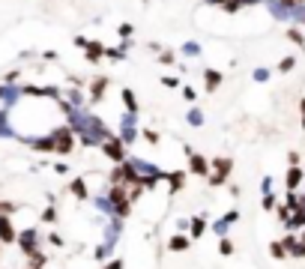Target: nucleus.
Wrapping results in <instances>:
<instances>
[{
  "instance_id": "obj_16",
  "label": "nucleus",
  "mask_w": 305,
  "mask_h": 269,
  "mask_svg": "<svg viewBox=\"0 0 305 269\" xmlns=\"http://www.w3.org/2000/svg\"><path fill=\"white\" fill-rule=\"evenodd\" d=\"M230 224H233V222H230V219H227V215H225V219H219V222H215V224H212V233H219V237H225V233L230 230Z\"/></svg>"
},
{
  "instance_id": "obj_21",
  "label": "nucleus",
  "mask_w": 305,
  "mask_h": 269,
  "mask_svg": "<svg viewBox=\"0 0 305 269\" xmlns=\"http://www.w3.org/2000/svg\"><path fill=\"white\" fill-rule=\"evenodd\" d=\"M42 222H48V224L57 222V209H54V204H48V206L42 209Z\"/></svg>"
},
{
  "instance_id": "obj_22",
  "label": "nucleus",
  "mask_w": 305,
  "mask_h": 269,
  "mask_svg": "<svg viewBox=\"0 0 305 269\" xmlns=\"http://www.w3.org/2000/svg\"><path fill=\"white\" fill-rule=\"evenodd\" d=\"M93 254H96V260H105V257H111V245H108V242H102V245L93 251Z\"/></svg>"
},
{
  "instance_id": "obj_10",
  "label": "nucleus",
  "mask_w": 305,
  "mask_h": 269,
  "mask_svg": "<svg viewBox=\"0 0 305 269\" xmlns=\"http://www.w3.org/2000/svg\"><path fill=\"white\" fill-rule=\"evenodd\" d=\"M69 191L75 194L78 201H87V197H90V191H87V183H84V176H75V179H72V183H69Z\"/></svg>"
},
{
  "instance_id": "obj_7",
  "label": "nucleus",
  "mask_w": 305,
  "mask_h": 269,
  "mask_svg": "<svg viewBox=\"0 0 305 269\" xmlns=\"http://www.w3.org/2000/svg\"><path fill=\"white\" fill-rule=\"evenodd\" d=\"M302 179H305V171H302V168H290V171H287V176H284L287 191H296V189L302 186Z\"/></svg>"
},
{
  "instance_id": "obj_4",
  "label": "nucleus",
  "mask_w": 305,
  "mask_h": 269,
  "mask_svg": "<svg viewBox=\"0 0 305 269\" xmlns=\"http://www.w3.org/2000/svg\"><path fill=\"white\" fill-rule=\"evenodd\" d=\"M72 147H75V138H72V129H57L54 132V153H72Z\"/></svg>"
},
{
  "instance_id": "obj_25",
  "label": "nucleus",
  "mask_w": 305,
  "mask_h": 269,
  "mask_svg": "<svg viewBox=\"0 0 305 269\" xmlns=\"http://www.w3.org/2000/svg\"><path fill=\"white\" fill-rule=\"evenodd\" d=\"M159 60H161V63H174L177 57H174V51H161V54H159Z\"/></svg>"
},
{
  "instance_id": "obj_31",
  "label": "nucleus",
  "mask_w": 305,
  "mask_h": 269,
  "mask_svg": "<svg viewBox=\"0 0 305 269\" xmlns=\"http://www.w3.org/2000/svg\"><path fill=\"white\" fill-rule=\"evenodd\" d=\"M48 242H51V245H63V239L57 237V233H51V237H48Z\"/></svg>"
},
{
  "instance_id": "obj_1",
  "label": "nucleus",
  "mask_w": 305,
  "mask_h": 269,
  "mask_svg": "<svg viewBox=\"0 0 305 269\" xmlns=\"http://www.w3.org/2000/svg\"><path fill=\"white\" fill-rule=\"evenodd\" d=\"M102 153L111 158L114 165H123V161H126V141L117 138V135H111L108 141H102Z\"/></svg>"
},
{
  "instance_id": "obj_14",
  "label": "nucleus",
  "mask_w": 305,
  "mask_h": 269,
  "mask_svg": "<svg viewBox=\"0 0 305 269\" xmlns=\"http://www.w3.org/2000/svg\"><path fill=\"white\" fill-rule=\"evenodd\" d=\"M102 54H105V48H102L99 42H90V45H87V60H90V63H99Z\"/></svg>"
},
{
  "instance_id": "obj_33",
  "label": "nucleus",
  "mask_w": 305,
  "mask_h": 269,
  "mask_svg": "<svg viewBox=\"0 0 305 269\" xmlns=\"http://www.w3.org/2000/svg\"><path fill=\"white\" fill-rule=\"evenodd\" d=\"M302 117H305V102H302Z\"/></svg>"
},
{
  "instance_id": "obj_5",
  "label": "nucleus",
  "mask_w": 305,
  "mask_h": 269,
  "mask_svg": "<svg viewBox=\"0 0 305 269\" xmlns=\"http://www.w3.org/2000/svg\"><path fill=\"white\" fill-rule=\"evenodd\" d=\"M189 156V174H194V176H209V161L201 156V153H186Z\"/></svg>"
},
{
  "instance_id": "obj_11",
  "label": "nucleus",
  "mask_w": 305,
  "mask_h": 269,
  "mask_svg": "<svg viewBox=\"0 0 305 269\" xmlns=\"http://www.w3.org/2000/svg\"><path fill=\"white\" fill-rule=\"evenodd\" d=\"M204 233H207V219L194 215V219H192V224H189V237H192V239H201Z\"/></svg>"
},
{
  "instance_id": "obj_18",
  "label": "nucleus",
  "mask_w": 305,
  "mask_h": 269,
  "mask_svg": "<svg viewBox=\"0 0 305 269\" xmlns=\"http://www.w3.org/2000/svg\"><path fill=\"white\" fill-rule=\"evenodd\" d=\"M219 251H222V254H225V257H230V254H233V251H237V245H233V239L222 237V242H219Z\"/></svg>"
},
{
  "instance_id": "obj_29",
  "label": "nucleus",
  "mask_w": 305,
  "mask_h": 269,
  "mask_svg": "<svg viewBox=\"0 0 305 269\" xmlns=\"http://www.w3.org/2000/svg\"><path fill=\"white\" fill-rule=\"evenodd\" d=\"M120 36H123V39H129V36H132V24H123L120 27Z\"/></svg>"
},
{
  "instance_id": "obj_23",
  "label": "nucleus",
  "mask_w": 305,
  "mask_h": 269,
  "mask_svg": "<svg viewBox=\"0 0 305 269\" xmlns=\"http://www.w3.org/2000/svg\"><path fill=\"white\" fill-rule=\"evenodd\" d=\"M296 66V60L293 57H284V60H278V72H290Z\"/></svg>"
},
{
  "instance_id": "obj_26",
  "label": "nucleus",
  "mask_w": 305,
  "mask_h": 269,
  "mask_svg": "<svg viewBox=\"0 0 305 269\" xmlns=\"http://www.w3.org/2000/svg\"><path fill=\"white\" fill-rule=\"evenodd\" d=\"M144 138H147L150 143H159V132H153V129H147V132H144Z\"/></svg>"
},
{
  "instance_id": "obj_13",
  "label": "nucleus",
  "mask_w": 305,
  "mask_h": 269,
  "mask_svg": "<svg viewBox=\"0 0 305 269\" xmlns=\"http://www.w3.org/2000/svg\"><path fill=\"white\" fill-rule=\"evenodd\" d=\"M105 90H108V78H96L93 84H90V99L99 102V99L105 96Z\"/></svg>"
},
{
  "instance_id": "obj_19",
  "label": "nucleus",
  "mask_w": 305,
  "mask_h": 269,
  "mask_svg": "<svg viewBox=\"0 0 305 269\" xmlns=\"http://www.w3.org/2000/svg\"><path fill=\"white\" fill-rule=\"evenodd\" d=\"M260 206H263V209H269V212H273V209H278V201H275V194H273V191H269V194H263Z\"/></svg>"
},
{
  "instance_id": "obj_28",
  "label": "nucleus",
  "mask_w": 305,
  "mask_h": 269,
  "mask_svg": "<svg viewBox=\"0 0 305 269\" xmlns=\"http://www.w3.org/2000/svg\"><path fill=\"white\" fill-rule=\"evenodd\" d=\"M266 78H269V69H257L255 72V81H266Z\"/></svg>"
},
{
  "instance_id": "obj_3",
  "label": "nucleus",
  "mask_w": 305,
  "mask_h": 269,
  "mask_svg": "<svg viewBox=\"0 0 305 269\" xmlns=\"http://www.w3.org/2000/svg\"><path fill=\"white\" fill-rule=\"evenodd\" d=\"M18 245H21V251L30 257L33 251H39V233H36V227H27L18 233Z\"/></svg>"
},
{
  "instance_id": "obj_15",
  "label": "nucleus",
  "mask_w": 305,
  "mask_h": 269,
  "mask_svg": "<svg viewBox=\"0 0 305 269\" xmlns=\"http://www.w3.org/2000/svg\"><path fill=\"white\" fill-rule=\"evenodd\" d=\"M269 254H273L275 260H284L287 254H290V251H287V248H284V242L278 239V242H273V245H269Z\"/></svg>"
},
{
  "instance_id": "obj_17",
  "label": "nucleus",
  "mask_w": 305,
  "mask_h": 269,
  "mask_svg": "<svg viewBox=\"0 0 305 269\" xmlns=\"http://www.w3.org/2000/svg\"><path fill=\"white\" fill-rule=\"evenodd\" d=\"M123 102H126V108H129V114H135V111H138V99H135L132 90H123Z\"/></svg>"
},
{
  "instance_id": "obj_30",
  "label": "nucleus",
  "mask_w": 305,
  "mask_h": 269,
  "mask_svg": "<svg viewBox=\"0 0 305 269\" xmlns=\"http://www.w3.org/2000/svg\"><path fill=\"white\" fill-rule=\"evenodd\" d=\"M183 96H186L189 102H194V96H197V93H194V90H192V87H183Z\"/></svg>"
},
{
  "instance_id": "obj_27",
  "label": "nucleus",
  "mask_w": 305,
  "mask_h": 269,
  "mask_svg": "<svg viewBox=\"0 0 305 269\" xmlns=\"http://www.w3.org/2000/svg\"><path fill=\"white\" fill-rule=\"evenodd\" d=\"M102 269H123V260H120V257H114V260H111V263H105V266H102Z\"/></svg>"
},
{
  "instance_id": "obj_12",
  "label": "nucleus",
  "mask_w": 305,
  "mask_h": 269,
  "mask_svg": "<svg viewBox=\"0 0 305 269\" xmlns=\"http://www.w3.org/2000/svg\"><path fill=\"white\" fill-rule=\"evenodd\" d=\"M204 81H207L204 87H207L209 93H212V90H219V87H222V72H215V69H207V72H204Z\"/></svg>"
},
{
  "instance_id": "obj_8",
  "label": "nucleus",
  "mask_w": 305,
  "mask_h": 269,
  "mask_svg": "<svg viewBox=\"0 0 305 269\" xmlns=\"http://www.w3.org/2000/svg\"><path fill=\"white\" fill-rule=\"evenodd\" d=\"M186 171H171V174H165V183H168V189H171V194L174 191H179V189H183L186 186Z\"/></svg>"
},
{
  "instance_id": "obj_20",
  "label": "nucleus",
  "mask_w": 305,
  "mask_h": 269,
  "mask_svg": "<svg viewBox=\"0 0 305 269\" xmlns=\"http://www.w3.org/2000/svg\"><path fill=\"white\" fill-rule=\"evenodd\" d=\"M287 39H290V42H293V45H299V48H302V45H305V36H302V33H299V30H296V27H290V30H287Z\"/></svg>"
},
{
  "instance_id": "obj_2",
  "label": "nucleus",
  "mask_w": 305,
  "mask_h": 269,
  "mask_svg": "<svg viewBox=\"0 0 305 269\" xmlns=\"http://www.w3.org/2000/svg\"><path fill=\"white\" fill-rule=\"evenodd\" d=\"M230 168H233V161L230 158H212V165H209V183L212 186H225L227 183V176H230Z\"/></svg>"
},
{
  "instance_id": "obj_9",
  "label": "nucleus",
  "mask_w": 305,
  "mask_h": 269,
  "mask_svg": "<svg viewBox=\"0 0 305 269\" xmlns=\"http://www.w3.org/2000/svg\"><path fill=\"white\" fill-rule=\"evenodd\" d=\"M168 248L171 251H189L192 248V237L189 233H174V237L168 239Z\"/></svg>"
},
{
  "instance_id": "obj_32",
  "label": "nucleus",
  "mask_w": 305,
  "mask_h": 269,
  "mask_svg": "<svg viewBox=\"0 0 305 269\" xmlns=\"http://www.w3.org/2000/svg\"><path fill=\"white\" fill-rule=\"evenodd\" d=\"M165 87H179V78H165Z\"/></svg>"
},
{
  "instance_id": "obj_24",
  "label": "nucleus",
  "mask_w": 305,
  "mask_h": 269,
  "mask_svg": "<svg viewBox=\"0 0 305 269\" xmlns=\"http://www.w3.org/2000/svg\"><path fill=\"white\" fill-rule=\"evenodd\" d=\"M189 123H192V126H201V123H204V114L194 108V111H189Z\"/></svg>"
},
{
  "instance_id": "obj_6",
  "label": "nucleus",
  "mask_w": 305,
  "mask_h": 269,
  "mask_svg": "<svg viewBox=\"0 0 305 269\" xmlns=\"http://www.w3.org/2000/svg\"><path fill=\"white\" fill-rule=\"evenodd\" d=\"M9 242H18V233L9 222V215H0V245H9Z\"/></svg>"
},
{
  "instance_id": "obj_34",
  "label": "nucleus",
  "mask_w": 305,
  "mask_h": 269,
  "mask_svg": "<svg viewBox=\"0 0 305 269\" xmlns=\"http://www.w3.org/2000/svg\"><path fill=\"white\" fill-rule=\"evenodd\" d=\"M293 3H302V0H293Z\"/></svg>"
}]
</instances>
